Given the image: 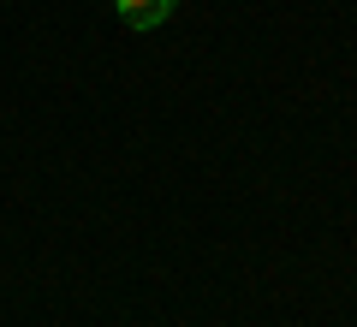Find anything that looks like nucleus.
Here are the masks:
<instances>
[{
  "instance_id": "obj_1",
  "label": "nucleus",
  "mask_w": 357,
  "mask_h": 327,
  "mask_svg": "<svg viewBox=\"0 0 357 327\" xmlns=\"http://www.w3.org/2000/svg\"><path fill=\"white\" fill-rule=\"evenodd\" d=\"M173 6H178V0H114V13L126 18L131 30H155V24H167V18H173Z\"/></svg>"
}]
</instances>
